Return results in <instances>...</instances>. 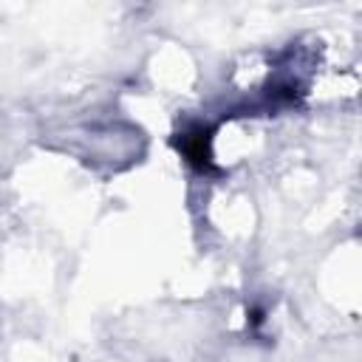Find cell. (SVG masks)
Wrapping results in <instances>:
<instances>
[{"label": "cell", "instance_id": "cell-1", "mask_svg": "<svg viewBox=\"0 0 362 362\" xmlns=\"http://www.w3.org/2000/svg\"><path fill=\"white\" fill-rule=\"evenodd\" d=\"M178 150H181L184 158H187L192 167H198V170H206V167L212 164L209 133H206L201 124H195V127H189V130L181 133V139H178Z\"/></svg>", "mask_w": 362, "mask_h": 362}]
</instances>
